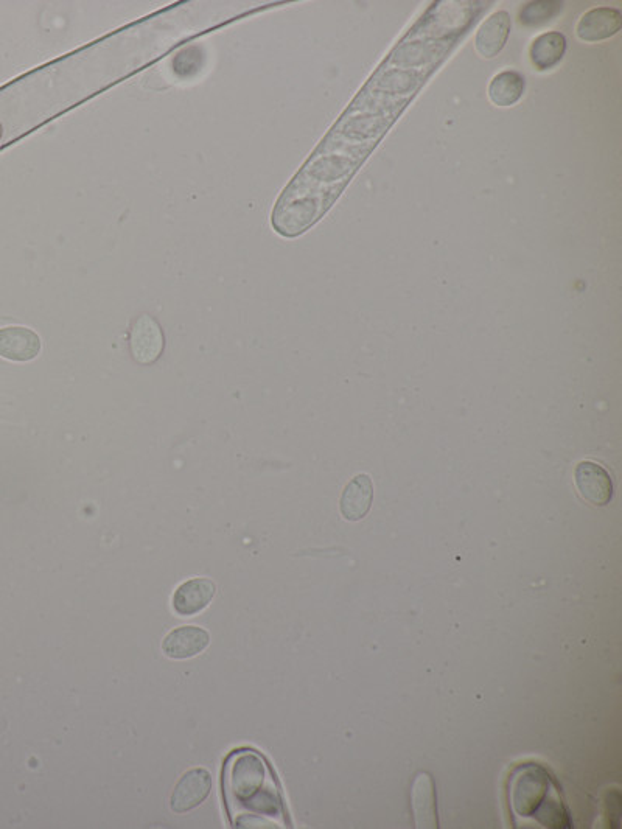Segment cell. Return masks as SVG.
Segmentation results:
<instances>
[{"instance_id": "6", "label": "cell", "mask_w": 622, "mask_h": 829, "mask_svg": "<svg viewBox=\"0 0 622 829\" xmlns=\"http://www.w3.org/2000/svg\"><path fill=\"white\" fill-rule=\"evenodd\" d=\"M212 791V777L204 769L189 770L178 781L170 800L172 811L176 814H186L206 802Z\"/></svg>"}, {"instance_id": "5", "label": "cell", "mask_w": 622, "mask_h": 829, "mask_svg": "<svg viewBox=\"0 0 622 829\" xmlns=\"http://www.w3.org/2000/svg\"><path fill=\"white\" fill-rule=\"evenodd\" d=\"M579 494L593 506H607L613 498V481L610 473L598 462L582 461L574 472Z\"/></svg>"}, {"instance_id": "17", "label": "cell", "mask_w": 622, "mask_h": 829, "mask_svg": "<svg viewBox=\"0 0 622 829\" xmlns=\"http://www.w3.org/2000/svg\"><path fill=\"white\" fill-rule=\"evenodd\" d=\"M2 136H4V126L0 123V140H2Z\"/></svg>"}, {"instance_id": "13", "label": "cell", "mask_w": 622, "mask_h": 829, "mask_svg": "<svg viewBox=\"0 0 622 829\" xmlns=\"http://www.w3.org/2000/svg\"><path fill=\"white\" fill-rule=\"evenodd\" d=\"M567 52V39L560 32H546L532 41L529 58L539 72H548L562 63Z\"/></svg>"}, {"instance_id": "15", "label": "cell", "mask_w": 622, "mask_h": 829, "mask_svg": "<svg viewBox=\"0 0 622 829\" xmlns=\"http://www.w3.org/2000/svg\"><path fill=\"white\" fill-rule=\"evenodd\" d=\"M413 809L419 828H437L436 794L428 774H419L414 781Z\"/></svg>"}, {"instance_id": "4", "label": "cell", "mask_w": 622, "mask_h": 829, "mask_svg": "<svg viewBox=\"0 0 622 829\" xmlns=\"http://www.w3.org/2000/svg\"><path fill=\"white\" fill-rule=\"evenodd\" d=\"M165 338L159 322L150 315H140L131 329L130 349L139 364H153L164 352Z\"/></svg>"}, {"instance_id": "10", "label": "cell", "mask_w": 622, "mask_h": 829, "mask_svg": "<svg viewBox=\"0 0 622 829\" xmlns=\"http://www.w3.org/2000/svg\"><path fill=\"white\" fill-rule=\"evenodd\" d=\"M217 587L207 578H195L179 585L173 595V609L179 616H193L203 612L214 599Z\"/></svg>"}, {"instance_id": "3", "label": "cell", "mask_w": 622, "mask_h": 829, "mask_svg": "<svg viewBox=\"0 0 622 829\" xmlns=\"http://www.w3.org/2000/svg\"><path fill=\"white\" fill-rule=\"evenodd\" d=\"M549 777L537 766L520 769L514 775L511 786L512 808L518 816H537L540 823L549 828H560L562 809L559 798L549 797Z\"/></svg>"}, {"instance_id": "7", "label": "cell", "mask_w": 622, "mask_h": 829, "mask_svg": "<svg viewBox=\"0 0 622 829\" xmlns=\"http://www.w3.org/2000/svg\"><path fill=\"white\" fill-rule=\"evenodd\" d=\"M41 352V338L32 329L22 326L0 329V357L24 363L35 360Z\"/></svg>"}, {"instance_id": "12", "label": "cell", "mask_w": 622, "mask_h": 829, "mask_svg": "<svg viewBox=\"0 0 622 829\" xmlns=\"http://www.w3.org/2000/svg\"><path fill=\"white\" fill-rule=\"evenodd\" d=\"M374 483L367 475H358L347 484L341 497V514L349 522H358L371 511Z\"/></svg>"}, {"instance_id": "16", "label": "cell", "mask_w": 622, "mask_h": 829, "mask_svg": "<svg viewBox=\"0 0 622 829\" xmlns=\"http://www.w3.org/2000/svg\"><path fill=\"white\" fill-rule=\"evenodd\" d=\"M560 2H531L521 8L520 22L525 27H539L556 18L562 11Z\"/></svg>"}, {"instance_id": "14", "label": "cell", "mask_w": 622, "mask_h": 829, "mask_svg": "<svg viewBox=\"0 0 622 829\" xmlns=\"http://www.w3.org/2000/svg\"><path fill=\"white\" fill-rule=\"evenodd\" d=\"M526 91V80L517 70H503L489 84V98L498 108L517 105Z\"/></svg>"}, {"instance_id": "11", "label": "cell", "mask_w": 622, "mask_h": 829, "mask_svg": "<svg viewBox=\"0 0 622 829\" xmlns=\"http://www.w3.org/2000/svg\"><path fill=\"white\" fill-rule=\"evenodd\" d=\"M209 643L210 635L207 630L196 626L178 627L165 637L162 651L173 660H186L206 651Z\"/></svg>"}, {"instance_id": "9", "label": "cell", "mask_w": 622, "mask_h": 829, "mask_svg": "<svg viewBox=\"0 0 622 829\" xmlns=\"http://www.w3.org/2000/svg\"><path fill=\"white\" fill-rule=\"evenodd\" d=\"M622 28V14L616 8H593L577 22V38L584 42H601L612 38Z\"/></svg>"}, {"instance_id": "1", "label": "cell", "mask_w": 622, "mask_h": 829, "mask_svg": "<svg viewBox=\"0 0 622 829\" xmlns=\"http://www.w3.org/2000/svg\"><path fill=\"white\" fill-rule=\"evenodd\" d=\"M489 5L473 0L428 5L280 193L271 214L277 234L299 237L325 217Z\"/></svg>"}, {"instance_id": "8", "label": "cell", "mask_w": 622, "mask_h": 829, "mask_svg": "<svg viewBox=\"0 0 622 829\" xmlns=\"http://www.w3.org/2000/svg\"><path fill=\"white\" fill-rule=\"evenodd\" d=\"M511 28V14L507 11L501 10L490 14L489 18L481 24L478 32H476V52L486 60L495 58L506 46L507 39L511 35Z\"/></svg>"}, {"instance_id": "2", "label": "cell", "mask_w": 622, "mask_h": 829, "mask_svg": "<svg viewBox=\"0 0 622 829\" xmlns=\"http://www.w3.org/2000/svg\"><path fill=\"white\" fill-rule=\"evenodd\" d=\"M224 800L235 828H280L284 809L265 758L254 750H235L224 763Z\"/></svg>"}]
</instances>
